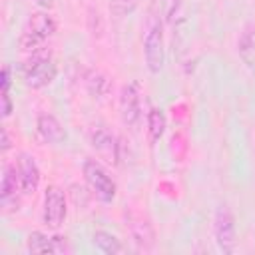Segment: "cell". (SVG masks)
Segmentation results:
<instances>
[{"instance_id":"1","label":"cell","mask_w":255,"mask_h":255,"mask_svg":"<svg viewBox=\"0 0 255 255\" xmlns=\"http://www.w3.org/2000/svg\"><path fill=\"white\" fill-rule=\"evenodd\" d=\"M56 28H58V24L52 14H48V12L32 14L20 34V40H18L20 50L24 54H34V52L42 50L46 40L56 34Z\"/></svg>"},{"instance_id":"2","label":"cell","mask_w":255,"mask_h":255,"mask_svg":"<svg viewBox=\"0 0 255 255\" xmlns=\"http://www.w3.org/2000/svg\"><path fill=\"white\" fill-rule=\"evenodd\" d=\"M143 58L151 74H159L165 64V44H163V24L161 18L151 14L143 32Z\"/></svg>"},{"instance_id":"3","label":"cell","mask_w":255,"mask_h":255,"mask_svg":"<svg viewBox=\"0 0 255 255\" xmlns=\"http://www.w3.org/2000/svg\"><path fill=\"white\" fill-rule=\"evenodd\" d=\"M56 74H58L56 62L52 60V56L46 48H42L34 54H28V58L24 62V82L28 88H32V90L46 88L48 84H52L56 80Z\"/></svg>"},{"instance_id":"4","label":"cell","mask_w":255,"mask_h":255,"mask_svg":"<svg viewBox=\"0 0 255 255\" xmlns=\"http://www.w3.org/2000/svg\"><path fill=\"white\" fill-rule=\"evenodd\" d=\"M82 173H84V179L86 183L90 185V189L94 191V195L104 201V203H110L114 201L116 197V181L112 179V175L104 169L102 163H98L96 159H86L84 165H82Z\"/></svg>"},{"instance_id":"5","label":"cell","mask_w":255,"mask_h":255,"mask_svg":"<svg viewBox=\"0 0 255 255\" xmlns=\"http://www.w3.org/2000/svg\"><path fill=\"white\" fill-rule=\"evenodd\" d=\"M120 118L124 126L133 128L141 120V86L128 82L120 90Z\"/></svg>"},{"instance_id":"6","label":"cell","mask_w":255,"mask_h":255,"mask_svg":"<svg viewBox=\"0 0 255 255\" xmlns=\"http://www.w3.org/2000/svg\"><path fill=\"white\" fill-rule=\"evenodd\" d=\"M68 213L66 195L58 185H48L44 191V209H42V221L50 229H58Z\"/></svg>"},{"instance_id":"7","label":"cell","mask_w":255,"mask_h":255,"mask_svg":"<svg viewBox=\"0 0 255 255\" xmlns=\"http://www.w3.org/2000/svg\"><path fill=\"white\" fill-rule=\"evenodd\" d=\"M213 235L215 243L223 253L235 249V217L227 205H219L213 215Z\"/></svg>"},{"instance_id":"8","label":"cell","mask_w":255,"mask_h":255,"mask_svg":"<svg viewBox=\"0 0 255 255\" xmlns=\"http://www.w3.org/2000/svg\"><path fill=\"white\" fill-rule=\"evenodd\" d=\"M90 145L108 161L112 163H120L122 159V141L104 126H96L90 129L88 133Z\"/></svg>"},{"instance_id":"9","label":"cell","mask_w":255,"mask_h":255,"mask_svg":"<svg viewBox=\"0 0 255 255\" xmlns=\"http://www.w3.org/2000/svg\"><path fill=\"white\" fill-rule=\"evenodd\" d=\"M26 249L30 253L60 255V253H68L70 245H68V237H64V235H46L42 231H32L26 239Z\"/></svg>"},{"instance_id":"10","label":"cell","mask_w":255,"mask_h":255,"mask_svg":"<svg viewBox=\"0 0 255 255\" xmlns=\"http://www.w3.org/2000/svg\"><path fill=\"white\" fill-rule=\"evenodd\" d=\"M16 167H18V175H20V189L24 195H32L38 185H40V167L36 163V159L22 151L16 159Z\"/></svg>"},{"instance_id":"11","label":"cell","mask_w":255,"mask_h":255,"mask_svg":"<svg viewBox=\"0 0 255 255\" xmlns=\"http://www.w3.org/2000/svg\"><path fill=\"white\" fill-rule=\"evenodd\" d=\"M128 229H129L131 241L135 243L137 249H141V251L153 249V245H155V229H153V225H151V221L147 217L131 215L129 223H128Z\"/></svg>"},{"instance_id":"12","label":"cell","mask_w":255,"mask_h":255,"mask_svg":"<svg viewBox=\"0 0 255 255\" xmlns=\"http://www.w3.org/2000/svg\"><path fill=\"white\" fill-rule=\"evenodd\" d=\"M20 189V175H18V167L16 163H8L4 167V175H2V185H0V201L4 211H10V203L18 205V195Z\"/></svg>"},{"instance_id":"13","label":"cell","mask_w":255,"mask_h":255,"mask_svg":"<svg viewBox=\"0 0 255 255\" xmlns=\"http://www.w3.org/2000/svg\"><path fill=\"white\" fill-rule=\"evenodd\" d=\"M36 129L38 135L46 143H62L66 139V129L60 124V120L52 114H40L36 120Z\"/></svg>"},{"instance_id":"14","label":"cell","mask_w":255,"mask_h":255,"mask_svg":"<svg viewBox=\"0 0 255 255\" xmlns=\"http://www.w3.org/2000/svg\"><path fill=\"white\" fill-rule=\"evenodd\" d=\"M84 86H86V92L92 98H98V100H104L112 92V80H110V76L104 74L102 70H96V68L86 70V74H84Z\"/></svg>"},{"instance_id":"15","label":"cell","mask_w":255,"mask_h":255,"mask_svg":"<svg viewBox=\"0 0 255 255\" xmlns=\"http://www.w3.org/2000/svg\"><path fill=\"white\" fill-rule=\"evenodd\" d=\"M237 52L247 66H255V26L247 24L237 40Z\"/></svg>"},{"instance_id":"16","label":"cell","mask_w":255,"mask_h":255,"mask_svg":"<svg viewBox=\"0 0 255 255\" xmlns=\"http://www.w3.org/2000/svg\"><path fill=\"white\" fill-rule=\"evenodd\" d=\"M147 141L153 145L161 139L163 131H165V126H167V120H165V114L159 110V108H151L147 112Z\"/></svg>"},{"instance_id":"17","label":"cell","mask_w":255,"mask_h":255,"mask_svg":"<svg viewBox=\"0 0 255 255\" xmlns=\"http://www.w3.org/2000/svg\"><path fill=\"white\" fill-rule=\"evenodd\" d=\"M92 243L96 245V249H100V251L106 253V255H116V253H122V251H124L122 241H120L114 233L104 231V229L94 231V235H92Z\"/></svg>"},{"instance_id":"18","label":"cell","mask_w":255,"mask_h":255,"mask_svg":"<svg viewBox=\"0 0 255 255\" xmlns=\"http://www.w3.org/2000/svg\"><path fill=\"white\" fill-rule=\"evenodd\" d=\"M139 0H110V10L118 16V18H124L128 14H131L135 10Z\"/></svg>"},{"instance_id":"19","label":"cell","mask_w":255,"mask_h":255,"mask_svg":"<svg viewBox=\"0 0 255 255\" xmlns=\"http://www.w3.org/2000/svg\"><path fill=\"white\" fill-rule=\"evenodd\" d=\"M165 20L167 22H175L179 12H181V6H183V0H165Z\"/></svg>"},{"instance_id":"20","label":"cell","mask_w":255,"mask_h":255,"mask_svg":"<svg viewBox=\"0 0 255 255\" xmlns=\"http://www.w3.org/2000/svg\"><path fill=\"white\" fill-rule=\"evenodd\" d=\"M12 86V76H10V66H4L0 72V92H10Z\"/></svg>"},{"instance_id":"21","label":"cell","mask_w":255,"mask_h":255,"mask_svg":"<svg viewBox=\"0 0 255 255\" xmlns=\"http://www.w3.org/2000/svg\"><path fill=\"white\" fill-rule=\"evenodd\" d=\"M0 96H2V116H4V118H10V114H12V110H14L10 92H0Z\"/></svg>"},{"instance_id":"22","label":"cell","mask_w":255,"mask_h":255,"mask_svg":"<svg viewBox=\"0 0 255 255\" xmlns=\"http://www.w3.org/2000/svg\"><path fill=\"white\" fill-rule=\"evenodd\" d=\"M2 145H0V149H2V153H6L10 147H12V141H10V135H8V129L6 128H2V141H0Z\"/></svg>"},{"instance_id":"23","label":"cell","mask_w":255,"mask_h":255,"mask_svg":"<svg viewBox=\"0 0 255 255\" xmlns=\"http://www.w3.org/2000/svg\"><path fill=\"white\" fill-rule=\"evenodd\" d=\"M40 6H44V8H50L52 4H54V0H36Z\"/></svg>"}]
</instances>
